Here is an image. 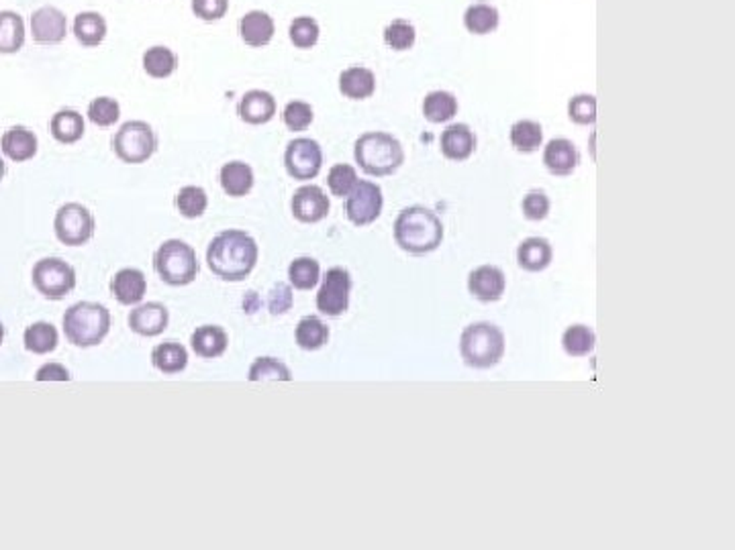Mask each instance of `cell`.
<instances>
[{
    "instance_id": "cell-1",
    "label": "cell",
    "mask_w": 735,
    "mask_h": 550,
    "mask_svg": "<svg viewBox=\"0 0 735 550\" xmlns=\"http://www.w3.org/2000/svg\"><path fill=\"white\" fill-rule=\"evenodd\" d=\"M260 257V247L246 231L229 229L219 233L207 247V265L219 280L244 281L252 275Z\"/></svg>"
},
{
    "instance_id": "cell-2",
    "label": "cell",
    "mask_w": 735,
    "mask_h": 550,
    "mask_svg": "<svg viewBox=\"0 0 735 550\" xmlns=\"http://www.w3.org/2000/svg\"><path fill=\"white\" fill-rule=\"evenodd\" d=\"M395 241L411 255L433 253L443 241V225L433 210L409 206L395 220Z\"/></svg>"
},
{
    "instance_id": "cell-3",
    "label": "cell",
    "mask_w": 735,
    "mask_h": 550,
    "mask_svg": "<svg viewBox=\"0 0 735 550\" xmlns=\"http://www.w3.org/2000/svg\"><path fill=\"white\" fill-rule=\"evenodd\" d=\"M61 325L70 344L90 349L103 343L111 333V312L98 302H76L66 310Z\"/></svg>"
},
{
    "instance_id": "cell-4",
    "label": "cell",
    "mask_w": 735,
    "mask_h": 550,
    "mask_svg": "<svg viewBox=\"0 0 735 550\" xmlns=\"http://www.w3.org/2000/svg\"><path fill=\"white\" fill-rule=\"evenodd\" d=\"M354 157L364 174L385 178L393 176L405 163V149L401 141L388 133L370 131L356 141Z\"/></svg>"
},
{
    "instance_id": "cell-5",
    "label": "cell",
    "mask_w": 735,
    "mask_h": 550,
    "mask_svg": "<svg viewBox=\"0 0 735 550\" xmlns=\"http://www.w3.org/2000/svg\"><path fill=\"white\" fill-rule=\"evenodd\" d=\"M154 270L163 284L172 288L191 286L199 275L197 251L186 241L168 239L154 253Z\"/></svg>"
},
{
    "instance_id": "cell-6",
    "label": "cell",
    "mask_w": 735,
    "mask_h": 550,
    "mask_svg": "<svg viewBox=\"0 0 735 550\" xmlns=\"http://www.w3.org/2000/svg\"><path fill=\"white\" fill-rule=\"evenodd\" d=\"M460 353L468 367L490 369L505 355V335L492 322H476L466 326L460 339Z\"/></svg>"
},
{
    "instance_id": "cell-7",
    "label": "cell",
    "mask_w": 735,
    "mask_h": 550,
    "mask_svg": "<svg viewBox=\"0 0 735 550\" xmlns=\"http://www.w3.org/2000/svg\"><path fill=\"white\" fill-rule=\"evenodd\" d=\"M113 151L123 163L139 165L152 160L158 151V135L150 123L129 121L113 137Z\"/></svg>"
},
{
    "instance_id": "cell-8",
    "label": "cell",
    "mask_w": 735,
    "mask_h": 550,
    "mask_svg": "<svg viewBox=\"0 0 735 550\" xmlns=\"http://www.w3.org/2000/svg\"><path fill=\"white\" fill-rule=\"evenodd\" d=\"M33 286L39 294L48 300H64L68 294L74 292L78 284L76 270L60 257L39 259L31 273Z\"/></svg>"
},
{
    "instance_id": "cell-9",
    "label": "cell",
    "mask_w": 735,
    "mask_h": 550,
    "mask_svg": "<svg viewBox=\"0 0 735 550\" xmlns=\"http://www.w3.org/2000/svg\"><path fill=\"white\" fill-rule=\"evenodd\" d=\"M95 216L92 212L78 202H68L56 212L53 231L60 243L68 247H82L95 237Z\"/></svg>"
},
{
    "instance_id": "cell-10",
    "label": "cell",
    "mask_w": 735,
    "mask_h": 550,
    "mask_svg": "<svg viewBox=\"0 0 735 550\" xmlns=\"http://www.w3.org/2000/svg\"><path fill=\"white\" fill-rule=\"evenodd\" d=\"M351 294V275L343 267H331L323 275L319 294H317V310L330 318H338L346 314L349 308Z\"/></svg>"
},
{
    "instance_id": "cell-11",
    "label": "cell",
    "mask_w": 735,
    "mask_h": 550,
    "mask_svg": "<svg viewBox=\"0 0 735 550\" xmlns=\"http://www.w3.org/2000/svg\"><path fill=\"white\" fill-rule=\"evenodd\" d=\"M284 168L288 176L299 179V182L315 179L323 168V149L315 139H293L284 151Z\"/></svg>"
},
{
    "instance_id": "cell-12",
    "label": "cell",
    "mask_w": 735,
    "mask_h": 550,
    "mask_svg": "<svg viewBox=\"0 0 735 550\" xmlns=\"http://www.w3.org/2000/svg\"><path fill=\"white\" fill-rule=\"evenodd\" d=\"M346 215L351 225L368 226L374 220H378L385 206V196L382 188L368 179H359L354 190L346 196Z\"/></svg>"
},
{
    "instance_id": "cell-13",
    "label": "cell",
    "mask_w": 735,
    "mask_h": 550,
    "mask_svg": "<svg viewBox=\"0 0 735 550\" xmlns=\"http://www.w3.org/2000/svg\"><path fill=\"white\" fill-rule=\"evenodd\" d=\"M293 216L304 225H317L321 220L327 218L331 210V202L327 198L325 190L321 186L307 184L301 186L294 192L291 200Z\"/></svg>"
},
{
    "instance_id": "cell-14",
    "label": "cell",
    "mask_w": 735,
    "mask_h": 550,
    "mask_svg": "<svg viewBox=\"0 0 735 550\" xmlns=\"http://www.w3.org/2000/svg\"><path fill=\"white\" fill-rule=\"evenodd\" d=\"M31 35L39 45H58L68 35V19L56 6H42L31 14Z\"/></svg>"
},
{
    "instance_id": "cell-15",
    "label": "cell",
    "mask_w": 735,
    "mask_h": 550,
    "mask_svg": "<svg viewBox=\"0 0 735 550\" xmlns=\"http://www.w3.org/2000/svg\"><path fill=\"white\" fill-rule=\"evenodd\" d=\"M170 325V312L162 302L137 304L129 314V328L139 336H160Z\"/></svg>"
},
{
    "instance_id": "cell-16",
    "label": "cell",
    "mask_w": 735,
    "mask_h": 550,
    "mask_svg": "<svg viewBox=\"0 0 735 550\" xmlns=\"http://www.w3.org/2000/svg\"><path fill=\"white\" fill-rule=\"evenodd\" d=\"M507 278L497 265H480L468 278V289L480 302H498L505 294Z\"/></svg>"
},
{
    "instance_id": "cell-17",
    "label": "cell",
    "mask_w": 735,
    "mask_h": 550,
    "mask_svg": "<svg viewBox=\"0 0 735 550\" xmlns=\"http://www.w3.org/2000/svg\"><path fill=\"white\" fill-rule=\"evenodd\" d=\"M147 292V278L137 267H123L111 280V294L123 306H137Z\"/></svg>"
},
{
    "instance_id": "cell-18",
    "label": "cell",
    "mask_w": 735,
    "mask_h": 550,
    "mask_svg": "<svg viewBox=\"0 0 735 550\" xmlns=\"http://www.w3.org/2000/svg\"><path fill=\"white\" fill-rule=\"evenodd\" d=\"M578 163H581V153L570 139H552L544 149V165L552 176H572Z\"/></svg>"
},
{
    "instance_id": "cell-19",
    "label": "cell",
    "mask_w": 735,
    "mask_h": 550,
    "mask_svg": "<svg viewBox=\"0 0 735 550\" xmlns=\"http://www.w3.org/2000/svg\"><path fill=\"white\" fill-rule=\"evenodd\" d=\"M442 153L450 161H466L476 151L474 131L464 123H453L442 133Z\"/></svg>"
},
{
    "instance_id": "cell-20",
    "label": "cell",
    "mask_w": 735,
    "mask_h": 550,
    "mask_svg": "<svg viewBox=\"0 0 735 550\" xmlns=\"http://www.w3.org/2000/svg\"><path fill=\"white\" fill-rule=\"evenodd\" d=\"M239 119L247 124H265L276 115V98L265 90H249L241 96L237 105Z\"/></svg>"
},
{
    "instance_id": "cell-21",
    "label": "cell",
    "mask_w": 735,
    "mask_h": 550,
    "mask_svg": "<svg viewBox=\"0 0 735 550\" xmlns=\"http://www.w3.org/2000/svg\"><path fill=\"white\" fill-rule=\"evenodd\" d=\"M37 135L31 129L23 127V124H14L9 131H5L3 139H0V151L14 163H25L33 160L37 155Z\"/></svg>"
},
{
    "instance_id": "cell-22",
    "label": "cell",
    "mask_w": 735,
    "mask_h": 550,
    "mask_svg": "<svg viewBox=\"0 0 735 550\" xmlns=\"http://www.w3.org/2000/svg\"><path fill=\"white\" fill-rule=\"evenodd\" d=\"M274 33H276V23L268 13L249 11L239 19L241 41L249 47H256V50L270 45Z\"/></svg>"
},
{
    "instance_id": "cell-23",
    "label": "cell",
    "mask_w": 735,
    "mask_h": 550,
    "mask_svg": "<svg viewBox=\"0 0 735 550\" xmlns=\"http://www.w3.org/2000/svg\"><path fill=\"white\" fill-rule=\"evenodd\" d=\"M191 347L202 359H219L229 347V335L219 325H202L191 335Z\"/></svg>"
},
{
    "instance_id": "cell-24",
    "label": "cell",
    "mask_w": 735,
    "mask_h": 550,
    "mask_svg": "<svg viewBox=\"0 0 735 550\" xmlns=\"http://www.w3.org/2000/svg\"><path fill=\"white\" fill-rule=\"evenodd\" d=\"M219 182H221L223 192L231 198H244L254 190L256 176L252 165L246 161H229L219 171Z\"/></svg>"
},
{
    "instance_id": "cell-25",
    "label": "cell",
    "mask_w": 735,
    "mask_h": 550,
    "mask_svg": "<svg viewBox=\"0 0 735 550\" xmlns=\"http://www.w3.org/2000/svg\"><path fill=\"white\" fill-rule=\"evenodd\" d=\"M340 92L349 100H366L377 92V76L370 68L349 66L340 74Z\"/></svg>"
},
{
    "instance_id": "cell-26",
    "label": "cell",
    "mask_w": 735,
    "mask_h": 550,
    "mask_svg": "<svg viewBox=\"0 0 735 550\" xmlns=\"http://www.w3.org/2000/svg\"><path fill=\"white\" fill-rule=\"evenodd\" d=\"M51 137L61 145H74L84 137V116L74 108H61L50 121Z\"/></svg>"
},
{
    "instance_id": "cell-27",
    "label": "cell",
    "mask_w": 735,
    "mask_h": 550,
    "mask_svg": "<svg viewBox=\"0 0 735 550\" xmlns=\"http://www.w3.org/2000/svg\"><path fill=\"white\" fill-rule=\"evenodd\" d=\"M554 251L550 241L544 237H529L526 241H521V245L517 249V263L521 270L537 273L544 271L547 265L552 263Z\"/></svg>"
},
{
    "instance_id": "cell-28",
    "label": "cell",
    "mask_w": 735,
    "mask_h": 550,
    "mask_svg": "<svg viewBox=\"0 0 735 550\" xmlns=\"http://www.w3.org/2000/svg\"><path fill=\"white\" fill-rule=\"evenodd\" d=\"M152 363L163 375L182 373L189 365V351H186L184 344L176 341L160 343L152 351Z\"/></svg>"
},
{
    "instance_id": "cell-29",
    "label": "cell",
    "mask_w": 735,
    "mask_h": 550,
    "mask_svg": "<svg viewBox=\"0 0 735 550\" xmlns=\"http://www.w3.org/2000/svg\"><path fill=\"white\" fill-rule=\"evenodd\" d=\"M108 33L107 19L100 13L95 11H84L78 13L74 19V37L78 39V43L84 47H98L105 41V37Z\"/></svg>"
},
{
    "instance_id": "cell-30",
    "label": "cell",
    "mask_w": 735,
    "mask_h": 550,
    "mask_svg": "<svg viewBox=\"0 0 735 550\" xmlns=\"http://www.w3.org/2000/svg\"><path fill=\"white\" fill-rule=\"evenodd\" d=\"M25 21L14 11H0V53L11 55L25 45Z\"/></svg>"
},
{
    "instance_id": "cell-31",
    "label": "cell",
    "mask_w": 735,
    "mask_h": 550,
    "mask_svg": "<svg viewBox=\"0 0 735 550\" xmlns=\"http://www.w3.org/2000/svg\"><path fill=\"white\" fill-rule=\"evenodd\" d=\"M23 343H25V349L33 353V355H50V353L58 349L60 333L51 322H33V325L27 326L25 335H23Z\"/></svg>"
},
{
    "instance_id": "cell-32",
    "label": "cell",
    "mask_w": 735,
    "mask_h": 550,
    "mask_svg": "<svg viewBox=\"0 0 735 550\" xmlns=\"http://www.w3.org/2000/svg\"><path fill=\"white\" fill-rule=\"evenodd\" d=\"M144 72L154 80H166L178 69V55L166 45H154L142 58Z\"/></svg>"
},
{
    "instance_id": "cell-33",
    "label": "cell",
    "mask_w": 735,
    "mask_h": 550,
    "mask_svg": "<svg viewBox=\"0 0 735 550\" xmlns=\"http://www.w3.org/2000/svg\"><path fill=\"white\" fill-rule=\"evenodd\" d=\"M500 25V14L497 6L487 3L470 5L464 13V27L472 35H490Z\"/></svg>"
},
{
    "instance_id": "cell-34",
    "label": "cell",
    "mask_w": 735,
    "mask_h": 550,
    "mask_svg": "<svg viewBox=\"0 0 735 550\" xmlns=\"http://www.w3.org/2000/svg\"><path fill=\"white\" fill-rule=\"evenodd\" d=\"M458 98L448 90L429 92L423 100V116L433 124L451 121L458 115Z\"/></svg>"
},
{
    "instance_id": "cell-35",
    "label": "cell",
    "mask_w": 735,
    "mask_h": 550,
    "mask_svg": "<svg viewBox=\"0 0 735 550\" xmlns=\"http://www.w3.org/2000/svg\"><path fill=\"white\" fill-rule=\"evenodd\" d=\"M294 341L302 351H319L330 341V328L319 316H304L294 328Z\"/></svg>"
},
{
    "instance_id": "cell-36",
    "label": "cell",
    "mask_w": 735,
    "mask_h": 550,
    "mask_svg": "<svg viewBox=\"0 0 735 550\" xmlns=\"http://www.w3.org/2000/svg\"><path fill=\"white\" fill-rule=\"evenodd\" d=\"M544 143V129L535 121H517L511 127V145L519 153H535Z\"/></svg>"
},
{
    "instance_id": "cell-37",
    "label": "cell",
    "mask_w": 735,
    "mask_h": 550,
    "mask_svg": "<svg viewBox=\"0 0 735 550\" xmlns=\"http://www.w3.org/2000/svg\"><path fill=\"white\" fill-rule=\"evenodd\" d=\"M597 344V336L594 330L586 325H572L566 328L564 336H562V347L570 357H586L594 351Z\"/></svg>"
},
{
    "instance_id": "cell-38",
    "label": "cell",
    "mask_w": 735,
    "mask_h": 550,
    "mask_svg": "<svg viewBox=\"0 0 735 550\" xmlns=\"http://www.w3.org/2000/svg\"><path fill=\"white\" fill-rule=\"evenodd\" d=\"M321 280V265L317 259L312 257H299L294 259V261L288 265V281H291V286L296 289H302V292H307V289H312Z\"/></svg>"
},
{
    "instance_id": "cell-39",
    "label": "cell",
    "mask_w": 735,
    "mask_h": 550,
    "mask_svg": "<svg viewBox=\"0 0 735 550\" xmlns=\"http://www.w3.org/2000/svg\"><path fill=\"white\" fill-rule=\"evenodd\" d=\"M176 208L184 218H200L209 208V196L205 192V188L200 186H184L180 188V192L176 194Z\"/></svg>"
},
{
    "instance_id": "cell-40",
    "label": "cell",
    "mask_w": 735,
    "mask_h": 550,
    "mask_svg": "<svg viewBox=\"0 0 735 550\" xmlns=\"http://www.w3.org/2000/svg\"><path fill=\"white\" fill-rule=\"evenodd\" d=\"M249 381H293V373L283 361L274 357H257L247 371Z\"/></svg>"
},
{
    "instance_id": "cell-41",
    "label": "cell",
    "mask_w": 735,
    "mask_h": 550,
    "mask_svg": "<svg viewBox=\"0 0 735 550\" xmlns=\"http://www.w3.org/2000/svg\"><path fill=\"white\" fill-rule=\"evenodd\" d=\"M385 43L393 51H409L417 43V29L406 19H395L385 29Z\"/></svg>"
},
{
    "instance_id": "cell-42",
    "label": "cell",
    "mask_w": 735,
    "mask_h": 550,
    "mask_svg": "<svg viewBox=\"0 0 735 550\" xmlns=\"http://www.w3.org/2000/svg\"><path fill=\"white\" fill-rule=\"evenodd\" d=\"M288 37H291V43L296 50H311V47H315L319 43L321 27L315 19L302 14V17H296L291 23V27H288Z\"/></svg>"
},
{
    "instance_id": "cell-43",
    "label": "cell",
    "mask_w": 735,
    "mask_h": 550,
    "mask_svg": "<svg viewBox=\"0 0 735 550\" xmlns=\"http://www.w3.org/2000/svg\"><path fill=\"white\" fill-rule=\"evenodd\" d=\"M88 121L97 127H113L121 119V105L111 96H98L88 105Z\"/></svg>"
},
{
    "instance_id": "cell-44",
    "label": "cell",
    "mask_w": 735,
    "mask_h": 550,
    "mask_svg": "<svg viewBox=\"0 0 735 550\" xmlns=\"http://www.w3.org/2000/svg\"><path fill=\"white\" fill-rule=\"evenodd\" d=\"M358 182H359L358 171L354 165H349V163H335L330 170V174H327V188H330V192L335 196V198H343V196H348L351 190H354Z\"/></svg>"
},
{
    "instance_id": "cell-45",
    "label": "cell",
    "mask_w": 735,
    "mask_h": 550,
    "mask_svg": "<svg viewBox=\"0 0 735 550\" xmlns=\"http://www.w3.org/2000/svg\"><path fill=\"white\" fill-rule=\"evenodd\" d=\"M315 121V110L304 100H291L283 110V123L288 131H307Z\"/></svg>"
},
{
    "instance_id": "cell-46",
    "label": "cell",
    "mask_w": 735,
    "mask_h": 550,
    "mask_svg": "<svg viewBox=\"0 0 735 550\" xmlns=\"http://www.w3.org/2000/svg\"><path fill=\"white\" fill-rule=\"evenodd\" d=\"M568 119L576 124L597 123V98L592 94H576L568 102Z\"/></svg>"
},
{
    "instance_id": "cell-47",
    "label": "cell",
    "mask_w": 735,
    "mask_h": 550,
    "mask_svg": "<svg viewBox=\"0 0 735 550\" xmlns=\"http://www.w3.org/2000/svg\"><path fill=\"white\" fill-rule=\"evenodd\" d=\"M521 208H523V215H526L527 220L539 223V220H544V218H547V215H550L552 202H550V198H547L545 192L531 190L526 196V198H523Z\"/></svg>"
},
{
    "instance_id": "cell-48",
    "label": "cell",
    "mask_w": 735,
    "mask_h": 550,
    "mask_svg": "<svg viewBox=\"0 0 735 550\" xmlns=\"http://www.w3.org/2000/svg\"><path fill=\"white\" fill-rule=\"evenodd\" d=\"M293 302H294V294H293V288L288 284L278 281V284L270 289L268 310L272 316H283V314H286L293 308Z\"/></svg>"
},
{
    "instance_id": "cell-49",
    "label": "cell",
    "mask_w": 735,
    "mask_h": 550,
    "mask_svg": "<svg viewBox=\"0 0 735 550\" xmlns=\"http://www.w3.org/2000/svg\"><path fill=\"white\" fill-rule=\"evenodd\" d=\"M227 11H229V0H192V13L205 23L221 21Z\"/></svg>"
},
{
    "instance_id": "cell-50",
    "label": "cell",
    "mask_w": 735,
    "mask_h": 550,
    "mask_svg": "<svg viewBox=\"0 0 735 550\" xmlns=\"http://www.w3.org/2000/svg\"><path fill=\"white\" fill-rule=\"evenodd\" d=\"M37 381H70L72 375H70L68 367L61 363H45L37 369L35 373Z\"/></svg>"
},
{
    "instance_id": "cell-51",
    "label": "cell",
    "mask_w": 735,
    "mask_h": 550,
    "mask_svg": "<svg viewBox=\"0 0 735 550\" xmlns=\"http://www.w3.org/2000/svg\"><path fill=\"white\" fill-rule=\"evenodd\" d=\"M257 306H260V300H257L256 292H247L246 300H244V308H246L247 312H256Z\"/></svg>"
},
{
    "instance_id": "cell-52",
    "label": "cell",
    "mask_w": 735,
    "mask_h": 550,
    "mask_svg": "<svg viewBox=\"0 0 735 550\" xmlns=\"http://www.w3.org/2000/svg\"><path fill=\"white\" fill-rule=\"evenodd\" d=\"M5 176H6V163H5L3 157H0V182H3Z\"/></svg>"
},
{
    "instance_id": "cell-53",
    "label": "cell",
    "mask_w": 735,
    "mask_h": 550,
    "mask_svg": "<svg viewBox=\"0 0 735 550\" xmlns=\"http://www.w3.org/2000/svg\"><path fill=\"white\" fill-rule=\"evenodd\" d=\"M5 333H6L5 325H3V322H0V344H3V341H5Z\"/></svg>"
}]
</instances>
